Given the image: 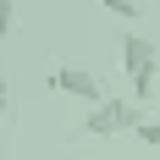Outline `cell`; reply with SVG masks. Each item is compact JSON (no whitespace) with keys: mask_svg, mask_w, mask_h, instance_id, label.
I'll return each instance as SVG.
<instances>
[{"mask_svg":"<svg viewBox=\"0 0 160 160\" xmlns=\"http://www.w3.org/2000/svg\"><path fill=\"white\" fill-rule=\"evenodd\" d=\"M138 138H144L149 149H160V122H155L149 111H144V122H138Z\"/></svg>","mask_w":160,"mask_h":160,"instance_id":"5","label":"cell"},{"mask_svg":"<svg viewBox=\"0 0 160 160\" xmlns=\"http://www.w3.org/2000/svg\"><path fill=\"white\" fill-rule=\"evenodd\" d=\"M50 88H55V94L83 99V105H99V99H111V94H105V83H99L88 66H55V72H50Z\"/></svg>","mask_w":160,"mask_h":160,"instance_id":"2","label":"cell"},{"mask_svg":"<svg viewBox=\"0 0 160 160\" xmlns=\"http://www.w3.org/2000/svg\"><path fill=\"white\" fill-rule=\"evenodd\" d=\"M122 72H127L132 83L138 78H160V55H155V44H149L144 33H127V39H122Z\"/></svg>","mask_w":160,"mask_h":160,"instance_id":"3","label":"cell"},{"mask_svg":"<svg viewBox=\"0 0 160 160\" xmlns=\"http://www.w3.org/2000/svg\"><path fill=\"white\" fill-rule=\"evenodd\" d=\"M11 28H17V6H11V0H0V33L11 39Z\"/></svg>","mask_w":160,"mask_h":160,"instance_id":"6","label":"cell"},{"mask_svg":"<svg viewBox=\"0 0 160 160\" xmlns=\"http://www.w3.org/2000/svg\"><path fill=\"white\" fill-rule=\"evenodd\" d=\"M138 122H144V105H138V99H99V105H88V116H83V127L94 132V138L138 132Z\"/></svg>","mask_w":160,"mask_h":160,"instance_id":"1","label":"cell"},{"mask_svg":"<svg viewBox=\"0 0 160 160\" xmlns=\"http://www.w3.org/2000/svg\"><path fill=\"white\" fill-rule=\"evenodd\" d=\"M99 6H105L111 17H122V22H132V17H144V6H138V0H99Z\"/></svg>","mask_w":160,"mask_h":160,"instance_id":"4","label":"cell"},{"mask_svg":"<svg viewBox=\"0 0 160 160\" xmlns=\"http://www.w3.org/2000/svg\"><path fill=\"white\" fill-rule=\"evenodd\" d=\"M78 160H88V155H78Z\"/></svg>","mask_w":160,"mask_h":160,"instance_id":"7","label":"cell"}]
</instances>
